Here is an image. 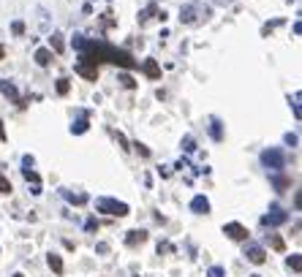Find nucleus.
Returning a JSON list of instances; mask_svg holds the SVG:
<instances>
[{
  "mask_svg": "<svg viewBox=\"0 0 302 277\" xmlns=\"http://www.w3.org/2000/svg\"><path fill=\"white\" fill-rule=\"evenodd\" d=\"M95 209H98V212H107V215H117V218H125V215H128V204L114 201V199H98L95 201Z\"/></svg>",
  "mask_w": 302,
  "mask_h": 277,
  "instance_id": "1",
  "label": "nucleus"
},
{
  "mask_svg": "<svg viewBox=\"0 0 302 277\" xmlns=\"http://www.w3.org/2000/svg\"><path fill=\"white\" fill-rule=\"evenodd\" d=\"M77 74H82L84 79H90V82H95L98 79V65L93 63V60L87 57V54H82V60L77 63Z\"/></svg>",
  "mask_w": 302,
  "mask_h": 277,
  "instance_id": "2",
  "label": "nucleus"
},
{
  "mask_svg": "<svg viewBox=\"0 0 302 277\" xmlns=\"http://www.w3.org/2000/svg\"><path fill=\"white\" fill-rule=\"evenodd\" d=\"M261 160H264V166H270L273 171H280L286 166V158H283L280 150H267V152L261 155Z\"/></svg>",
  "mask_w": 302,
  "mask_h": 277,
  "instance_id": "3",
  "label": "nucleus"
},
{
  "mask_svg": "<svg viewBox=\"0 0 302 277\" xmlns=\"http://www.w3.org/2000/svg\"><path fill=\"white\" fill-rule=\"evenodd\" d=\"M223 234L231 236V239H237V242L248 239V228H245V226H240V223H226L223 226Z\"/></svg>",
  "mask_w": 302,
  "mask_h": 277,
  "instance_id": "4",
  "label": "nucleus"
},
{
  "mask_svg": "<svg viewBox=\"0 0 302 277\" xmlns=\"http://www.w3.org/2000/svg\"><path fill=\"white\" fill-rule=\"evenodd\" d=\"M245 258H248L250 264H264L267 253H264V248H259V245H250V248L245 250Z\"/></svg>",
  "mask_w": 302,
  "mask_h": 277,
  "instance_id": "5",
  "label": "nucleus"
},
{
  "mask_svg": "<svg viewBox=\"0 0 302 277\" xmlns=\"http://www.w3.org/2000/svg\"><path fill=\"white\" fill-rule=\"evenodd\" d=\"M261 223H264V226H278V223H286V212H280L278 206H275L273 215H264V218H261Z\"/></svg>",
  "mask_w": 302,
  "mask_h": 277,
  "instance_id": "6",
  "label": "nucleus"
},
{
  "mask_svg": "<svg viewBox=\"0 0 302 277\" xmlns=\"http://www.w3.org/2000/svg\"><path fill=\"white\" fill-rule=\"evenodd\" d=\"M191 209H193V212H199V215H207L210 212V201L204 199V196H196V199L191 201Z\"/></svg>",
  "mask_w": 302,
  "mask_h": 277,
  "instance_id": "7",
  "label": "nucleus"
},
{
  "mask_svg": "<svg viewBox=\"0 0 302 277\" xmlns=\"http://www.w3.org/2000/svg\"><path fill=\"white\" fill-rule=\"evenodd\" d=\"M144 239H147V231H128V236H125V242H128L131 248H137V245H142Z\"/></svg>",
  "mask_w": 302,
  "mask_h": 277,
  "instance_id": "8",
  "label": "nucleus"
},
{
  "mask_svg": "<svg viewBox=\"0 0 302 277\" xmlns=\"http://www.w3.org/2000/svg\"><path fill=\"white\" fill-rule=\"evenodd\" d=\"M142 68H144V74H147L150 79H158V76H161V65L155 63V60H144Z\"/></svg>",
  "mask_w": 302,
  "mask_h": 277,
  "instance_id": "9",
  "label": "nucleus"
},
{
  "mask_svg": "<svg viewBox=\"0 0 302 277\" xmlns=\"http://www.w3.org/2000/svg\"><path fill=\"white\" fill-rule=\"evenodd\" d=\"M0 93H3V95H8V98H11V101H17V103H22V101H19L17 87H14L11 82H0Z\"/></svg>",
  "mask_w": 302,
  "mask_h": 277,
  "instance_id": "10",
  "label": "nucleus"
},
{
  "mask_svg": "<svg viewBox=\"0 0 302 277\" xmlns=\"http://www.w3.org/2000/svg\"><path fill=\"white\" fill-rule=\"evenodd\" d=\"M36 63L38 65H49V63H52V52H49V49H38V52H36Z\"/></svg>",
  "mask_w": 302,
  "mask_h": 277,
  "instance_id": "11",
  "label": "nucleus"
},
{
  "mask_svg": "<svg viewBox=\"0 0 302 277\" xmlns=\"http://www.w3.org/2000/svg\"><path fill=\"white\" fill-rule=\"evenodd\" d=\"M49 266H52L55 272H57V275H63V258H60V255H49Z\"/></svg>",
  "mask_w": 302,
  "mask_h": 277,
  "instance_id": "12",
  "label": "nucleus"
},
{
  "mask_svg": "<svg viewBox=\"0 0 302 277\" xmlns=\"http://www.w3.org/2000/svg\"><path fill=\"white\" fill-rule=\"evenodd\" d=\"M52 49H55V52H63V36H60V33H55V36H52Z\"/></svg>",
  "mask_w": 302,
  "mask_h": 277,
  "instance_id": "13",
  "label": "nucleus"
},
{
  "mask_svg": "<svg viewBox=\"0 0 302 277\" xmlns=\"http://www.w3.org/2000/svg\"><path fill=\"white\" fill-rule=\"evenodd\" d=\"M289 266H291L294 272H300V269H302V258H300V253H294V255L289 258Z\"/></svg>",
  "mask_w": 302,
  "mask_h": 277,
  "instance_id": "14",
  "label": "nucleus"
},
{
  "mask_svg": "<svg viewBox=\"0 0 302 277\" xmlns=\"http://www.w3.org/2000/svg\"><path fill=\"white\" fill-rule=\"evenodd\" d=\"M68 90H71L68 79H57V93H60V95H68Z\"/></svg>",
  "mask_w": 302,
  "mask_h": 277,
  "instance_id": "15",
  "label": "nucleus"
},
{
  "mask_svg": "<svg viewBox=\"0 0 302 277\" xmlns=\"http://www.w3.org/2000/svg\"><path fill=\"white\" fill-rule=\"evenodd\" d=\"M22 174H25V179H27V182H36L38 185V174H36V171H30V166H27V169H22Z\"/></svg>",
  "mask_w": 302,
  "mask_h": 277,
  "instance_id": "16",
  "label": "nucleus"
},
{
  "mask_svg": "<svg viewBox=\"0 0 302 277\" xmlns=\"http://www.w3.org/2000/svg\"><path fill=\"white\" fill-rule=\"evenodd\" d=\"M71 130H74V133H84V130H87V120H79V123H74Z\"/></svg>",
  "mask_w": 302,
  "mask_h": 277,
  "instance_id": "17",
  "label": "nucleus"
},
{
  "mask_svg": "<svg viewBox=\"0 0 302 277\" xmlns=\"http://www.w3.org/2000/svg\"><path fill=\"white\" fill-rule=\"evenodd\" d=\"M0 193H11V182H8L3 174H0Z\"/></svg>",
  "mask_w": 302,
  "mask_h": 277,
  "instance_id": "18",
  "label": "nucleus"
},
{
  "mask_svg": "<svg viewBox=\"0 0 302 277\" xmlns=\"http://www.w3.org/2000/svg\"><path fill=\"white\" fill-rule=\"evenodd\" d=\"M273 248L275 250H283L286 245H283V239H280V236H273Z\"/></svg>",
  "mask_w": 302,
  "mask_h": 277,
  "instance_id": "19",
  "label": "nucleus"
},
{
  "mask_svg": "<svg viewBox=\"0 0 302 277\" xmlns=\"http://www.w3.org/2000/svg\"><path fill=\"white\" fill-rule=\"evenodd\" d=\"M183 144H185V150H188V152H193V150H196V147H193V139H191V136H185V142H183Z\"/></svg>",
  "mask_w": 302,
  "mask_h": 277,
  "instance_id": "20",
  "label": "nucleus"
},
{
  "mask_svg": "<svg viewBox=\"0 0 302 277\" xmlns=\"http://www.w3.org/2000/svg\"><path fill=\"white\" fill-rule=\"evenodd\" d=\"M210 277H223V269H220V266H213V269H210Z\"/></svg>",
  "mask_w": 302,
  "mask_h": 277,
  "instance_id": "21",
  "label": "nucleus"
},
{
  "mask_svg": "<svg viewBox=\"0 0 302 277\" xmlns=\"http://www.w3.org/2000/svg\"><path fill=\"white\" fill-rule=\"evenodd\" d=\"M14 33H25V25L22 22H14Z\"/></svg>",
  "mask_w": 302,
  "mask_h": 277,
  "instance_id": "22",
  "label": "nucleus"
},
{
  "mask_svg": "<svg viewBox=\"0 0 302 277\" xmlns=\"http://www.w3.org/2000/svg\"><path fill=\"white\" fill-rule=\"evenodd\" d=\"M137 150H139V152H142V155H144V158H147V155H150V150H147V147H144V144H137Z\"/></svg>",
  "mask_w": 302,
  "mask_h": 277,
  "instance_id": "23",
  "label": "nucleus"
},
{
  "mask_svg": "<svg viewBox=\"0 0 302 277\" xmlns=\"http://www.w3.org/2000/svg\"><path fill=\"white\" fill-rule=\"evenodd\" d=\"M213 136H215V139H220V128H218V123H213Z\"/></svg>",
  "mask_w": 302,
  "mask_h": 277,
  "instance_id": "24",
  "label": "nucleus"
},
{
  "mask_svg": "<svg viewBox=\"0 0 302 277\" xmlns=\"http://www.w3.org/2000/svg\"><path fill=\"white\" fill-rule=\"evenodd\" d=\"M0 139H6V133H3V123H0Z\"/></svg>",
  "mask_w": 302,
  "mask_h": 277,
  "instance_id": "25",
  "label": "nucleus"
},
{
  "mask_svg": "<svg viewBox=\"0 0 302 277\" xmlns=\"http://www.w3.org/2000/svg\"><path fill=\"white\" fill-rule=\"evenodd\" d=\"M3 57H6V49H3V47H0V60H3Z\"/></svg>",
  "mask_w": 302,
  "mask_h": 277,
  "instance_id": "26",
  "label": "nucleus"
},
{
  "mask_svg": "<svg viewBox=\"0 0 302 277\" xmlns=\"http://www.w3.org/2000/svg\"><path fill=\"white\" fill-rule=\"evenodd\" d=\"M14 277H25V275H14Z\"/></svg>",
  "mask_w": 302,
  "mask_h": 277,
  "instance_id": "27",
  "label": "nucleus"
}]
</instances>
